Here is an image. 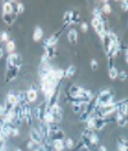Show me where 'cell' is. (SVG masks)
<instances>
[{
    "label": "cell",
    "instance_id": "obj_33",
    "mask_svg": "<svg viewBox=\"0 0 128 151\" xmlns=\"http://www.w3.org/2000/svg\"><path fill=\"white\" fill-rule=\"evenodd\" d=\"M35 146H36V143L33 142V141H31V139H29V141L27 142V149H28V150H31V149H35Z\"/></svg>",
    "mask_w": 128,
    "mask_h": 151
},
{
    "label": "cell",
    "instance_id": "obj_39",
    "mask_svg": "<svg viewBox=\"0 0 128 151\" xmlns=\"http://www.w3.org/2000/svg\"><path fill=\"white\" fill-rule=\"evenodd\" d=\"M126 62L128 63V54H126Z\"/></svg>",
    "mask_w": 128,
    "mask_h": 151
},
{
    "label": "cell",
    "instance_id": "obj_17",
    "mask_svg": "<svg viewBox=\"0 0 128 151\" xmlns=\"http://www.w3.org/2000/svg\"><path fill=\"white\" fill-rule=\"evenodd\" d=\"M106 35L109 37V40H110L111 44H119V39H118V35L114 32V31H108Z\"/></svg>",
    "mask_w": 128,
    "mask_h": 151
},
{
    "label": "cell",
    "instance_id": "obj_9",
    "mask_svg": "<svg viewBox=\"0 0 128 151\" xmlns=\"http://www.w3.org/2000/svg\"><path fill=\"white\" fill-rule=\"evenodd\" d=\"M1 19L6 26H12L17 19V14L12 13V14H1Z\"/></svg>",
    "mask_w": 128,
    "mask_h": 151
},
{
    "label": "cell",
    "instance_id": "obj_26",
    "mask_svg": "<svg viewBox=\"0 0 128 151\" xmlns=\"http://www.w3.org/2000/svg\"><path fill=\"white\" fill-rule=\"evenodd\" d=\"M101 9H103V13H104V14H110V13H111V6H110V4H109V3H106V1H105L104 4H103Z\"/></svg>",
    "mask_w": 128,
    "mask_h": 151
},
{
    "label": "cell",
    "instance_id": "obj_22",
    "mask_svg": "<svg viewBox=\"0 0 128 151\" xmlns=\"http://www.w3.org/2000/svg\"><path fill=\"white\" fill-rule=\"evenodd\" d=\"M86 122H87V128L88 129H95V122H96V116L95 115H91L87 120H86Z\"/></svg>",
    "mask_w": 128,
    "mask_h": 151
},
{
    "label": "cell",
    "instance_id": "obj_10",
    "mask_svg": "<svg viewBox=\"0 0 128 151\" xmlns=\"http://www.w3.org/2000/svg\"><path fill=\"white\" fill-rule=\"evenodd\" d=\"M118 114L122 115H128V103L127 101H120L118 104V110H116Z\"/></svg>",
    "mask_w": 128,
    "mask_h": 151
},
{
    "label": "cell",
    "instance_id": "obj_34",
    "mask_svg": "<svg viewBox=\"0 0 128 151\" xmlns=\"http://www.w3.org/2000/svg\"><path fill=\"white\" fill-rule=\"evenodd\" d=\"M81 28H82V31H83V32H87V31H88V26H87V23H86V22L81 23Z\"/></svg>",
    "mask_w": 128,
    "mask_h": 151
},
{
    "label": "cell",
    "instance_id": "obj_29",
    "mask_svg": "<svg viewBox=\"0 0 128 151\" xmlns=\"http://www.w3.org/2000/svg\"><path fill=\"white\" fill-rule=\"evenodd\" d=\"M64 143H65V146L69 147V149H73V147H74V141L72 138H67L65 141H64Z\"/></svg>",
    "mask_w": 128,
    "mask_h": 151
},
{
    "label": "cell",
    "instance_id": "obj_31",
    "mask_svg": "<svg viewBox=\"0 0 128 151\" xmlns=\"http://www.w3.org/2000/svg\"><path fill=\"white\" fill-rule=\"evenodd\" d=\"M90 65H91V69L92 70H96L97 67H99V64H97V60L96 59H92L91 62H90Z\"/></svg>",
    "mask_w": 128,
    "mask_h": 151
},
{
    "label": "cell",
    "instance_id": "obj_25",
    "mask_svg": "<svg viewBox=\"0 0 128 151\" xmlns=\"http://www.w3.org/2000/svg\"><path fill=\"white\" fill-rule=\"evenodd\" d=\"M10 39H9V33L8 32H5V31H0V41L1 42H8Z\"/></svg>",
    "mask_w": 128,
    "mask_h": 151
},
{
    "label": "cell",
    "instance_id": "obj_37",
    "mask_svg": "<svg viewBox=\"0 0 128 151\" xmlns=\"http://www.w3.org/2000/svg\"><path fill=\"white\" fill-rule=\"evenodd\" d=\"M3 54H4V50H3V47L0 46V58H1V56H3Z\"/></svg>",
    "mask_w": 128,
    "mask_h": 151
},
{
    "label": "cell",
    "instance_id": "obj_8",
    "mask_svg": "<svg viewBox=\"0 0 128 151\" xmlns=\"http://www.w3.org/2000/svg\"><path fill=\"white\" fill-rule=\"evenodd\" d=\"M58 41H59V33H54V35H51L49 39H46L44 41V47H46V46L55 47V45Z\"/></svg>",
    "mask_w": 128,
    "mask_h": 151
},
{
    "label": "cell",
    "instance_id": "obj_16",
    "mask_svg": "<svg viewBox=\"0 0 128 151\" xmlns=\"http://www.w3.org/2000/svg\"><path fill=\"white\" fill-rule=\"evenodd\" d=\"M44 37V31L41 27H36L35 31H33V41H40L42 40Z\"/></svg>",
    "mask_w": 128,
    "mask_h": 151
},
{
    "label": "cell",
    "instance_id": "obj_23",
    "mask_svg": "<svg viewBox=\"0 0 128 151\" xmlns=\"http://www.w3.org/2000/svg\"><path fill=\"white\" fill-rule=\"evenodd\" d=\"M54 73H55L56 81H60L65 77V70H63V69H54Z\"/></svg>",
    "mask_w": 128,
    "mask_h": 151
},
{
    "label": "cell",
    "instance_id": "obj_38",
    "mask_svg": "<svg viewBox=\"0 0 128 151\" xmlns=\"http://www.w3.org/2000/svg\"><path fill=\"white\" fill-rule=\"evenodd\" d=\"M14 151H22V149H19V147H16V149H14Z\"/></svg>",
    "mask_w": 128,
    "mask_h": 151
},
{
    "label": "cell",
    "instance_id": "obj_4",
    "mask_svg": "<svg viewBox=\"0 0 128 151\" xmlns=\"http://www.w3.org/2000/svg\"><path fill=\"white\" fill-rule=\"evenodd\" d=\"M21 68L19 67H12V68H6L5 72V82L6 83H10L12 81H14L19 74Z\"/></svg>",
    "mask_w": 128,
    "mask_h": 151
},
{
    "label": "cell",
    "instance_id": "obj_7",
    "mask_svg": "<svg viewBox=\"0 0 128 151\" xmlns=\"http://www.w3.org/2000/svg\"><path fill=\"white\" fill-rule=\"evenodd\" d=\"M37 95H39V93H37L36 88L35 87H31V88L27 90V92H26V100H27L29 104L35 103V101L37 100Z\"/></svg>",
    "mask_w": 128,
    "mask_h": 151
},
{
    "label": "cell",
    "instance_id": "obj_35",
    "mask_svg": "<svg viewBox=\"0 0 128 151\" xmlns=\"http://www.w3.org/2000/svg\"><path fill=\"white\" fill-rule=\"evenodd\" d=\"M120 8H122V10H124V12H128L127 1H122V3H120Z\"/></svg>",
    "mask_w": 128,
    "mask_h": 151
},
{
    "label": "cell",
    "instance_id": "obj_15",
    "mask_svg": "<svg viewBox=\"0 0 128 151\" xmlns=\"http://www.w3.org/2000/svg\"><path fill=\"white\" fill-rule=\"evenodd\" d=\"M70 23H72V10H68V12H65V14L63 16V28L67 27V26Z\"/></svg>",
    "mask_w": 128,
    "mask_h": 151
},
{
    "label": "cell",
    "instance_id": "obj_20",
    "mask_svg": "<svg viewBox=\"0 0 128 151\" xmlns=\"http://www.w3.org/2000/svg\"><path fill=\"white\" fill-rule=\"evenodd\" d=\"M72 111H73V114H81L82 103H72Z\"/></svg>",
    "mask_w": 128,
    "mask_h": 151
},
{
    "label": "cell",
    "instance_id": "obj_36",
    "mask_svg": "<svg viewBox=\"0 0 128 151\" xmlns=\"http://www.w3.org/2000/svg\"><path fill=\"white\" fill-rule=\"evenodd\" d=\"M36 151H46V150H45V147L42 145H39L36 147Z\"/></svg>",
    "mask_w": 128,
    "mask_h": 151
},
{
    "label": "cell",
    "instance_id": "obj_3",
    "mask_svg": "<svg viewBox=\"0 0 128 151\" xmlns=\"http://www.w3.org/2000/svg\"><path fill=\"white\" fill-rule=\"evenodd\" d=\"M22 65V55L18 52H13L9 54L6 58V68H12V67H19Z\"/></svg>",
    "mask_w": 128,
    "mask_h": 151
},
{
    "label": "cell",
    "instance_id": "obj_24",
    "mask_svg": "<svg viewBox=\"0 0 128 151\" xmlns=\"http://www.w3.org/2000/svg\"><path fill=\"white\" fill-rule=\"evenodd\" d=\"M118 69H116L115 67H113V68H110L109 69V77L111 78V80H115V78H118Z\"/></svg>",
    "mask_w": 128,
    "mask_h": 151
},
{
    "label": "cell",
    "instance_id": "obj_27",
    "mask_svg": "<svg viewBox=\"0 0 128 151\" xmlns=\"http://www.w3.org/2000/svg\"><path fill=\"white\" fill-rule=\"evenodd\" d=\"M88 139H90V142H91L92 146H95V145H97V143H99V136H97V133H95V132H93V133L91 134V137H90Z\"/></svg>",
    "mask_w": 128,
    "mask_h": 151
},
{
    "label": "cell",
    "instance_id": "obj_13",
    "mask_svg": "<svg viewBox=\"0 0 128 151\" xmlns=\"http://www.w3.org/2000/svg\"><path fill=\"white\" fill-rule=\"evenodd\" d=\"M115 122H116V124H118L119 127H124L127 124V122H128V115H122V114H118V113H116Z\"/></svg>",
    "mask_w": 128,
    "mask_h": 151
},
{
    "label": "cell",
    "instance_id": "obj_5",
    "mask_svg": "<svg viewBox=\"0 0 128 151\" xmlns=\"http://www.w3.org/2000/svg\"><path fill=\"white\" fill-rule=\"evenodd\" d=\"M49 108V106H47ZM49 110L51 111L52 118H54V123H60V120L63 119V109L59 106V105H54V106H50Z\"/></svg>",
    "mask_w": 128,
    "mask_h": 151
},
{
    "label": "cell",
    "instance_id": "obj_12",
    "mask_svg": "<svg viewBox=\"0 0 128 151\" xmlns=\"http://www.w3.org/2000/svg\"><path fill=\"white\" fill-rule=\"evenodd\" d=\"M52 149H54V151H63L65 149L64 139H54L52 141Z\"/></svg>",
    "mask_w": 128,
    "mask_h": 151
},
{
    "label": "cell",
    "instance_id": "obj_11",
    "mask_svg": "<svg viewBox=\"0 0 128 151\" xmlns=\"http://www.w3.org/2000/svg\"><path fill=\"white\" fill-rule=\"evenodd\" d=\"M67 39H68V41L70 44H76L77 40H78V33H77L76 29H74V28L69 29L68 33H67Z\"/></svg>",
    "mask_w": 128,
    "mask_h": 151
},
{
    "label": "cell",
    "instance_id": "obj_28",
    "mask_svg": "<svg viewBox=\"0 0 128 151\" xmlns=\"http://www.w3.org/2000/svg\"><path fill=\"white\" fill-rule=\"evenodd\" d=\"M118 78H119V80L122 81V82H124V81L127 80V72H126V70H120L119 73H118Z\"/></svg>",
    "mask_w": 128,
    "mask_h": 151
},
{
    "label": "cell",
    "instance_id": "obj_6",
    "mask_svg": "<svg viewBox=\"0 0 128 151\" xmlns=\"http://www.w3.org/2000/svg\"><path fill=\"white\" fill-rule=\"evenodd\" d=\"M29 139L35 142L36 145H40V143H42V137H41L40 132L37 131V128H32V129L29 131Z\"/></svg>",
    "mask_w": 128,
    "mask_h": 151
},
{
    "label": "cell",
    "instance_id": "obj_30",
    "mask_svg": "<svg viewBox=\"0 0 128 151\" xmlns=\"http://www.w3.org/2000/svg\"><path fill=\"white\" fill-rule=\"evenodd\" d=\"M24 12V5L22 3H18L17 1V14H22Z\"/></svg>",
    "mask_w": 128,
    "mask_h": 151
},
{
    "label": "cell",
    "instance_id": "obj_32",
    "mask_svg": "<svg viewBox=\"0 0 128 151\" xmlns=\"http://www.w3.org/2000/svg\"><path fill=\"white\" fill-rule=\"evenodd\" d=\"M12 136H13V137H18V136H19V127H13Z\"/></svg>",
    "mask_w": 128,
    "mask_h": 151
},
{
    "label": "cell",
    "instance_id": "obj_1",
    "mask_svg": "<svg viewBox=\"0 0 128 151\" xmlns=\"http://www.w3.org/2000/svg\"><path fill=\"white\" fill-rule=\"evenodd\" d=\"M111 103H114V96H113L110 90H104V91H101L100 93H97V96H96L97 109L101 106H105V105H109Z\"/></svg>",
    "mask_w": 128,
    "mask_h": 151
},
{
    "label": "cell",
    "instance_id": "obj_19",
    "mask_svg": "<svg viewBox=\"0 0 128 151\" xmlns=\"http://www.w3.org/2000/svg\"><path fill=\"white\" fill-rule=\"evenodd\" d=\"M5 50L9 52V54H13L14 50H16V42H14L13 40H9L8 42H6V46H5Z\"/></svg>",
    "mask_w": 128,
    "mask_h": 151
},
{
    "label": "cell",
    "instance_id": "obj_14",
    "mask_svg": "<svg viewBox=\"0 0 128 151\" xmlns=\"http://www.w3.org/2000/svg\"><path fill=\"white\" fill-rule=\"evenodd\" d=\"M6 103H9V104H12L13 106H16V105L18 104V99H17V93H14L10 91L8 95H6Z\"/></svg>",
    "mask_w": 128,
    "mask_h": 151
},
{
    "label": "cell",
    "instance_id": "obj_2",
    "mask_svg": "<svg viewBox=\"0 0 128 151\" xmlns=\"http://www.w3.org/2000/svg\"><path fill=\"white\" fill-rule=\"evenodd\" d=\"M91 24L95 32L99 35V37L103 41V39L106 35V31H105V21L103 17H92V21H91Z\"/></svg>",
    "mask_w": 128,
    "mask_h": 151
},
{
    "label": "cell",
    "instance_id": "obj_21",
    "mask_svg": "<svg viewBox=\"0 0 128 151\" xmlns=\"http://www.w3.org/2000/svg\"><path fill=\"white\" fill-rule=\"evenodd\" d=\"M76 72H77V68L74 67V65H69L68 68H67V70H65V77H73L74 74H76Z\"/></svg>",
    "mask_w": 128,
    "mask_h": 151
},
{
    "label": "cell",
    "instance_id": "obj_40",
    "mask_svg": "<svg viewBox=\"0 0 128 151\" xmlns=\"http://www.w3.org/2000/svg\"><path fill=\"white\" fill-rule=\"evenodd\" d=\"M127 8H128V1H127Z\"/></svg>",
    "mask_w": 128,
    "mask_h": 151
},
{
    "label": "cell",
    "instance_id": "obj_18",
    "mask_svg": "<svg viewBox=\"0 0 128 151\" xmlns=\"http://www.w3.org/2000/svg\"><path fill=\"white\" fill-rule=\"evenodd\" d=\"M45 54L47 55L49 59H52V58H54V56L56 55L55 47H52V46H46V47H45Z\"/></svg>",
    "mask_w": 128,
    "mask_h": 151
}]
</instances>
